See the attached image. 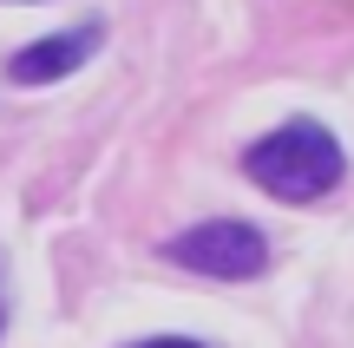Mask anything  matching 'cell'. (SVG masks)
<instances>
[{
	"mask_svg": "<svg viewBox=\"0 0 354 348\" xmlns=\"http://www.w3.org/2000/svg\"><path fill=\"white\" fill-rule=\"evenodd\" d=\"M131 348H203V342H190V336H151V342H131Z\"/></svg>",
	"mask_w": 354,
	"mask_h": 348,
	"instance_id": "cell-4",
	"label": "cell"
},
{
	"mask_svg": "<svg viewBox=\"0 0 354 348\" xmlns=\"http://www.w3.org/2000/svg\"><path fill=\"white\" fill-rule=\"evenodd\" d=\"M99 46H105V26H99V20L66 26V33H46V39H33V46H20V53L7 59V79H13V86H53V79L79 73Z\"/></svg>",
	"mask_w": 354,
	"mask_h": 348,
	"instance_id": "cell-3",
	"label": "cell"
},
{
	"mask_svg": "<svg viewBox=\"0 0 354 348\" xmlns=\"http://www.w3.org/2000/svg\"><path fill=\"white\" fill-rule=\"evenodd\" d=\"M7 315H13V296H7V263H0V336H7Z\"/></svg>",
	"mask_w": 354,
	"mask_h": 348,
	"instance_id": "cell-5",
	"label": "cell"
},
{
	"mask_svg": "<svg viewBox=\"0 0 354 348\" xmlns=\"http://www.w3.org/2000/svg\"><path fill=\"white\" fill-rule=\"evenodd\" d=\"M243 178L263 184L282 204H315V197H328L348 178V152H342V138L328 125L289 118V125H276L269 138H256L243 152Z\"/></svg>",
	"mask_w": 354,
	"mask_h": 348,
	"instance_id": "cell-1",
	"label": "cell"
},
{
	"mask_svg": "<svg viewBox=\"0 0 354 348\" xmlns=\"http://www.w3.org/2000/svg\"><path fill=\"white\" fill-rule=\"evenodd\" d=\"M165 263L190 276H210V283H250V276L269 270V237L243 217H210V223H190L165 244Z\"/></svg>",
	"mask_w": 354,
	"mask_h": 348,
	"instance_id": "cell-2",
	"label": "cell"
}]
</instances>
